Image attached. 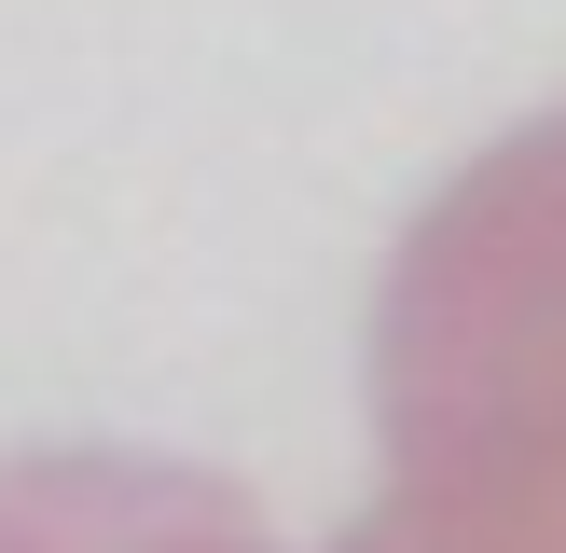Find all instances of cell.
<instances>
[{
  "label": "cell",
  "instance_id": "6da1fadb",
  "mask_svg": "<svg viewBox=\"0 0 566 553\" xmlns=\"http://www.w3.org/2000/svg\"><path fill=\"white\" fill-rule=\"evenodd\" d=\"M374 401L387 498L346 553H566V111L401 236Z\"/></svg>",
  "mask_w": 566,
  "mask_h": 553
},
{
  "label": "cell",
  "instance_id": "7a4b0ae2",
  "mask_svg": "<svg viewBox=\"0 0 566 553\" xmlns=\"http://www.w3.org/2000/svg\"><path fill=\"white\" fill-rule=\"evenodd\" d=\"M0 553H276L221 470L166 457H14L0 470Z\"/></svg>",
  "mask_w": 566,
  "mask_h": 553
}]
</instances>
